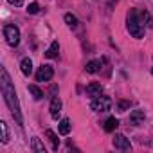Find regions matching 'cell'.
<instances>
[{
	"label": "cell",
	"mask_w": 153,
	"mask_h": 153,
	"mask_svg": "<svg viewBox=\"0 0 153 153\" xmlns=\"http://www.w3.org/2000/svg\"><path fill=\"white\" fill-rule=\"evenodd\" d=\"M2 94H4V101L6 105L9 106L13 117L16 119L18 124H24V117H22V110H20V103H18V97H16V90L9 79V74L6 68H2Z\"/></svg>",
	"instance_id": "obj_1"
},
{
	"label": "cell",
	"mask_w": 153,
	"mask_h": 153,
	"mask_svg": "<svg viewBox=\"0 0 153 153\" xmlns=\"http://www.w3.org/2000/svg\"><path fill=\"white\" fill-rule=\"evenodd\" d=\"M128 31L133 38H142V34H144V27H142L135 9L130 11V15H128Z\"/></svg>",
	"instance_id": "obj_2"
},
{
	"label": "cell",
	"mask_w": 153,
	"mask_h": 153,
	"mask_svg": "<svg viewBox=\"0 0 153 153\" xmlns=\"http://www.w3.org/2000/svg\"><path fill=\"white\" fill-rule=\"evenodd\" d=\"M4 36H6V42L11 47H16L20 43V29L16 25H6L4 27Z\"/></svg>",
	"instance_id": "obj_3"
},
{
	"label": "cell",
	"mask_w": 153,
	"mask_h": 153,
	"mask_svg": "<svg viewBox=\"0 0 153 153\" xmlns=\"http://www.w3.org/2000/svg\"><path fill=\"white\" fill-rule=\"evenodd\" d=\"M110 106H112V99L108 96H97L90 103V108L96 112H106V110H110Z\"/></svg>",
	"instance_id": "obj_4"
},
{
	"label": "cell",
	"mask_w": 153,
	"mask_h": 153,
	"mask_svg": "<svg viewBox=\"0 0 153 153\" xmlns=\"http://www.w3.org/2000/svg\"><path fill=\"white\" fill-rule=\"evenodd\" d=\"M54 76V68L51 65H42L36 72V81H51Z\"/></svg>",
	"instance_id": "obj_5"
},
{
	"label": "cell",
	"mask_w": 153,
	"mask_h": 153,
	"mask_svg": "<svg viewBox=\"0 0 153 153\" xmlns=\"http://www.w3.org/2000/svg\"><path fill=\"white\" fill-rule=\"evenodd\" d=\"M114 148H115V149H121V151H130V149H131L130 139H126L123 133H117V135L114 137Z\"/></svg>",
	"instance_id": "obj_6"
},
{
	"label": "cell",
	"mask_w": 153,
	"mask_h": 153,
	"mask_svg": "<svg viewBox=\"0 0 153 153\" xmlns=\"http://www.w3.org/2000/svg\"><path fill=\"white\" fill-rule=\"evenodd\" d=\"M144 119H146L144 110H133V112L130 114V123L135 124V126H140V124L144 123Z\"/></svg>",
	"instance_id": "obj_7"
},
{
	"label": "cell",
	"mask_w": 153,
	"mask_h": 153,
	"mask_svg": "<svg viewBox=\"0 0 153 153\" xmlns=\"http://www.w3.org/2000/svg\"><path fill=\"white\" fill-rule=\"evenodd\" d=\"M49 110H51L52 119H58V115H59V112H61V99H59V97H52Z\"/></svg>",
	"instance_id": "obj_8"
},
{
	"label": "cell",
	"mask_w": 153,
	"mask_h": 153,
	"mask_svg": "<svg viewBox=\"0 0 153 153\" xmlns=\"http://www.w3.org/2000/svg\"><path fill=\"white\" fill-rule=\"evenodd\" d=\"M101 94H103V87H101L99 83H90V85L87 87V96H90L92 99L97 97V96H101Z\"/></svg>",
	"instance_id": "obj_9"
},
{
	"label": "cell",
	"mask_w": 153,
	"mask_h": 153,
	"mask_svg": "<svg viewBox=\"0 0 153 153\" xmlns=\"http://www.w3.org/2000/svg\"><path fill=\"white\" fill-rule=\"evenodd\" d=\"M20 70H22L24 76H31V72H33V61L29 58H24L20 61Z\"/></svg>",
	"instance_id": "obj_10"
},
{
	"label": "cell",
	"mask_w": 153,
	"mask_h": 153,
	"mask_svg": "<svg viewBox=\"0 0 153 153\" xmlns=\"http://www.w3.org/2000/svg\"><path fill=\"white\" fill-rule=\"evenodd\" d=\"M119 126V119L117 117H108L105 121V131H114Z\"/></svg>",
	"instance_id": "obj_11"
},
{
	"label": "cell",
	"mask_w": 153,
	"mask_h": 153,
	"mask_svg": "<svg viewBox=\"0 0 153 153\" xmlns=\"http://www.w3.org/2000/svg\"><path fill=\"white\" fill-rule=\"evenodd\" d=\"M70 128H72V124H70L68 119H61V121H59V128H58V130H59L61 135H68V133H70Z\"/></svg>",
	"instance_id": "obj_12"
},
{
	"label": "cell",
	"mask_w": 153,
	"mask_h": 153,
	"mask_svg": "<svg viewBox=\"0 0 153 153\" xmlns=\"http://www.w3.org/2000/svg\"><path fill=\"white\" fill-rule=\"evenodd\" d=\"M45 135H47V139L52 142V149L56 151V149H58V146H59V139H58V135H56L52 130H47V131H45Z\"/></svg>",
	"instance_id": "obj_13"
},
{
	"label": "cell",
	"mask_w": 153,
	"mask_h": 153,
	"mask_svg": "<svg viewBox=\"0 0 153 153\" xmlns=\"http://www.w3.org/2000/svg\"><path fill=\"white\" fill-rule=\"evenodd\" d=\"M58 51H59V43H58V42H52L51 47L47 49L45 56H47V58H56V56H58Z\"/></svg>",
	"instance_id": "obj_14"
},
{
	"label": "cell",
	"mask_w": 153,
	"mask_h": 153,
	"mask_svg": "<svg viewBox=\"0 0 153 153\" xmlns=\"http://www.w3.org/2000/svg\"><path fill=\"white\" fill-rule=\"evenodd\" d=\"M29 92L33 94V97H34L36 101H40V99L43 97V92H42V90H40L36 85H29Z\"/></svg>",
	"instance_id": "obj_15"
},
{
	"label": "cell",
	"mask_w": 153,
	"mask_h": 153,
	"mask_svg": "<svg viewBox=\"0 0 153 153\" xmlns=\"http://www.w3.org/2000/svg\"><path fill=\"white\" fill-rule=\"evenodd\" d=\"M0 131H2V142L7 144V142H9V131H7V124H6L4 121L0 123Z\"/></svg>",
	"instance_id": "obj_16"
},
{
	"label": "cell",
	"mask_w": 153,
	"mask_h": 153,
	"mask_svg": "<svg viewBox=\"0 0 153 153\" xmlns=\"http://www.w3.org/2000/svg\"><path fill=\"white\" fill-rule=\"evenodd\" d=\"M33 151H40V153H45V146L40 142L38 137H33Z\"/></svg>",
	"instance_id": "obj_17"
},
{
	"label": "cell",
	"mask_w": 153,
	"mask_h": 153,
	"mask_svg": "<svg viewBox=\"0 0 153 153\" xmlns=\"http://www.w3.org/2000/svg\"><path fill=\"white\" fill-rule=\"evenodd\" d=\"M99 65H101L99 61H88V63H87V72H88V74H96V72L99 70Z\"/></svg>",
	"instance_id": "obj_18"
},
{
	"label": "cell",
	"mask_w": 153,
	"mask_h": 153,
	"mask_svg": "<svg viewBox=\"0 0 153 153\" xmlns=\"http://www.w3.org/2000/svg\"><path fill=\"white\" fill-rule=\"evenodd\" d=\"M65 22H67V25H68V27H72V29L78 25V18H76L74 15H70V13H67V15H65Z\"/></svg>",
	"instance_id": "obj_19"
},
{
	"label": "cell",
	"mask_w": 153,
	"mask_h": 153,
	"mask_svg": "<svg viewBox=\"0 0 153 153\" xmlns=\"http://www.w3.org/2000/svg\"><path fill=\"white\" fill-rule=\"evenodd\" d=\"M40 11V6L36 4V2H33V4H29V7H27V13H31V15H36Z\"/></svg>",
	"instance_id": "obj_20"
},
{
	"label": "cell",
	"mask_w": 153,
	"mask_h": 153,
	"mask_svg": "<svg viewBox=\"0 0 153 153\" xmlns=\"http://www.w3.org/2000/svg\"><path fill=\"white\" fill-rule=\"evenodd\" d=\"M128 108H130V103H128V101H121V103H119V110H121V112H126Z\"/></svg>",
	"instance_id": "obj_21"
},
{
	"label": "cell",
	"mask_w": 153,
	"mask_h": 153,
	"mask_svg": "<svg viewBox=\"0 0 153 153\" xmlns=\"http://www.w3.org/2000/svg\"><path fill=\"white\" fill-rule=\"evenodd\" d=\"M9 4H13V6H16V7H20V6H24V0H7Z\"/></svg>",
	"instance_id": "obj_22"
}]
</instances>
